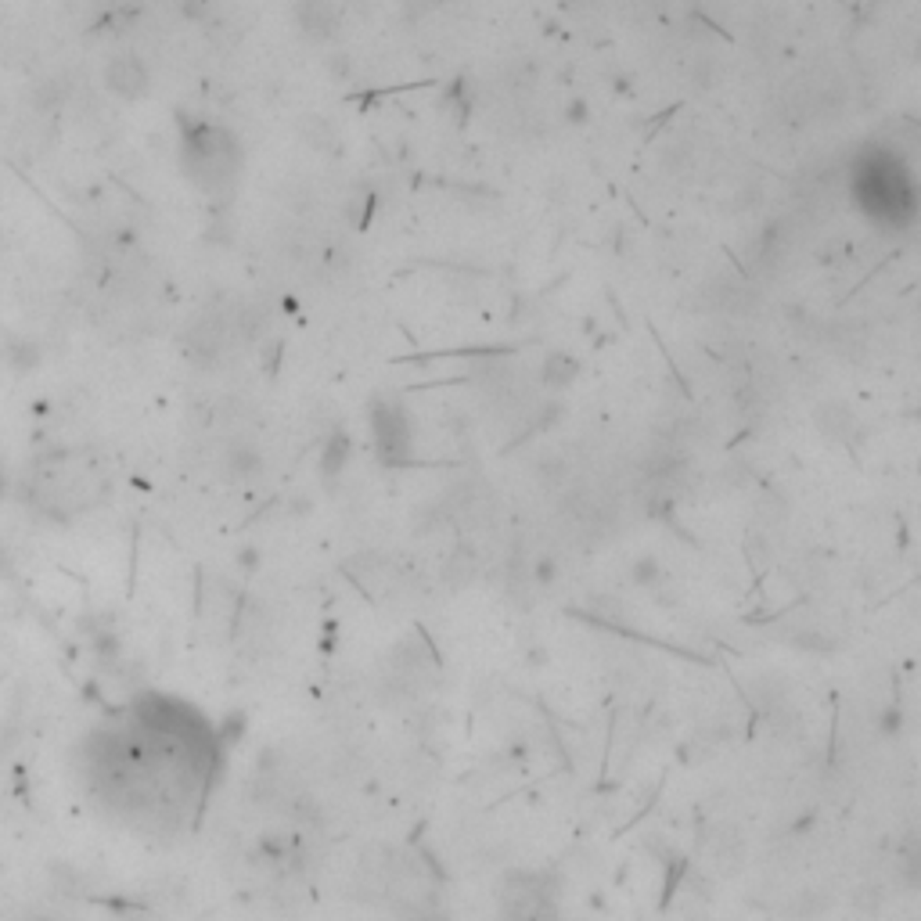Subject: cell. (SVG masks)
Masks as SVG:
<instances>
[{
    "instance_id": "cell-1",
    "label": "cell",
    "mask_w": 921,
    "mask_h": 921,
    "mask_svg": "<svg viewBox=\"0 0 921 921\" xmlns=\"http://www.w3.org/2000/svg\"><path fill=\"white\" fill-rule=\"evenodd\" d=\"M184 169L205 191H219L238 173V141L230 130L198 123L184 133Z\"/></svg>"
},
{
    "instance_id": "cell-2",
    "label": "cell",
    "mask_w": 921,
    "mask_h": 921,
    "mask_svg": "<svg viewBox=\"0 0 921 921\" xmlns=\"http://www.w3.org/2000/svg\"><path fill=\"white\" fill-rule=\"evenodd\" d=\"M371 439L382 465L400 469L414 460V421L410 410L396 400H374L371 403Z\"/></svg>"
},
{
    "instance_id": "cell-3",
    "label": "cell",
    "mask_w": 921,
    "mask_h": 921,
    "mask_svg": "<svg viewBox=\"0 0 921 921\" xmlns=\"http://www.w3.org/2000/svg\"><path fill=\"white\" fill-rule=\"evenodd\" d=\"M501 917L504 921H558L555 892L540 885L533 874H512L501 892Z\"/></svg>"
},
{
    "instance_id": "cell-4",
    "label": "cell",
    "mask_w": 921,
    "mask_h": 921,
    "mask_svg": "<svg viewBox=\"0 0 921 921\" xmlns=\"http://www.w3.org/2000/svg\"><path fill=\"white\" fill-rule=\"evenodd\" d=\"M105 87L119 98H141L148 94V69L137 55H116L108 65H105Z\"/></svg>"
},
{
    "instance_id": "cell-5",
    "label": "cell",
    "mask_w": 921,
    "mask_h": 921,
    "mask_svg": "<svg viewBox=\"0 0 921 921\" xmlns=\"http://www.w3.org/2000/svg\"><path fill=\"white\" fill-rule=\"evenodd\" d=\"M296 19H299V30L310 37V40H331L339 33V4L335 0H296Z\"/></svg>"
},
{
    "instance_id": "cell-6",
    "label": "cell",
    "mask_w": 921,
    "mask_h": 921,
    "mask_svg": "<svg viewBox=\"0 0 921 921\" xmlns=\"http://www.w3.org/2000/svg\"><path fill=\"white\" fill-rule=\"evenodd\" d=\"M813 421H817V428H821L828 439H835V443H849V439L860 432L856 414H853L842 400H828V403H821V407L813 410Z\"/></svg>"
},
{
    "instance_id": "cell-7",
    "label": "cell",
    "mask_w": 921,
    "mask_h": 921,
    "mask_svg": "<svg viewBox=\"0 0 921 921\" xmlns=\"http://www.w3.org/2000/svg\"><path fill=\"white\" fill-rule=\"evenodd\" d=\"M580 374H583V364H580L572 353H565V349L547 353V357H544V364H540V382H544L547 389H555V392L569 389Z\"/></svg>"
},
{
    "instance_id": "cell-8",
    "label": "cell",
    "mask_w": 921,
    "mask_h": 921,
    "mask_svg": "<svg viewBox=\"0 0 921 921\" xmlns=\"http://www.w3.org/2000/svg\"><path fill=\"white\" fill-rule=\"evenodd\" d=\"M443 576H446V583L450 587H469V583H476V576H479V558H476V551L469 547V544H460V547H453L450 555H446V565H443Z\"/></svg>"
},
{
    "instance_id": "cell-9",
    "label": "cell",
    "mask_w": 921,
    "mask_h": 921,
    "mask_svg": "<svg viewBox=\"0 0 921 921\" xmlns=\"http://www.w3.org/2000/svg\"><path fill=\"white\" fill-rule=\"evenodd\" d=\"M896 878L903 889H921V831H910L896 856Z\"/></svg>"
},
{
    "instance_id": "cell-10",
    "label": "cell",
    "mask_w": 921,
    "mask_h": 921,
    "mask_svg": "<svg viewBox=\"0 0 921 921\" xmlns=\"http://www.w3.org/2000/svg\"><path fill=\"white\" fill-rule=\"evenodd\" d=\"M713 864H717V871L720 874H735V871H742V864H745V842H742V835L738 831H724V835H717L713 839Z\"/></svg>"
},
{
    "instance_id": "cell-11",
    "label": "cell",
    "mask_w": 921,
    "mask_h": 921,
    "mask_svg": "<svg viewBox=\"0 0 921 921\" xmlns=\"http://www.w3.org/2000/svg\"><path fill=\"white\" fill-rule=\"evenodd\" d=\"M874 731H878V738H899V735L907 731V713H903V706H899V702H885V706L878 710V717H874Z\"/></svg>"
},
{
    "instance_id": "cell-12",
    "label": "cell",
    "mask_w": 921,
    "mask_h": 921,
    "mask_svg": "<svg viewBox=\"0 0 921 921\" xmlns=\"http://www.w3.org/2000/svg\"><path fill=\"white\" fill-rule=\"evenodd\" d=\"M349 450H353L349 435H346V432H335V435L328 439V446H324V476H335V472L346 469Z\"/></svg>"
},
{
    "instance_id": "cell-13",
    "label": "cell",
    "mask_w": 921,
    "mask_h": 921,
    "mask_svg": "<svg viewBox=\"0 0 921 921\" xmlns=\"http://www.w3.org/2000/svg\"><path fill=\"white\" fill-rule=\"evenodd\" d=\"M799 651H813V655H828V651H835V641L824 633V630H817V626H806V630H792V637H788Z\"/></svg>"
},
{
    "instance_id": "cell-14",
    "label": "cell",
    "mask_w": 921,
    "mask_h": 921,
    "mask_svg": "<svg viewBox=\"0 0 921 921\" xmlns=\"http://www.w3.org/2000/svg\"><path fill=\"white\" fill-rule=\"evenodd\" d=\"M558 576H562V565H558V558L555 555H537L533 558V565H529V583L533 587H555L558 583Z\"/></svg>"
},
{
    "instance_id": "cell-15",
    "label": "cell",
    "mask_w": 921,
    "mask_h": 921,
    "mask_svg": "<svg viewBox=\"0 0 921 921\" xmlns=\"http://www.w3.org/2000/svg\"><path fill=\"white\" fill-rule=\"evenodd\" d=\"M630 583H633V587H644V590L658 587V583H662V569H658V558H651V555H641V558L630 565Z\"/></svg>"
},
{
    "instance_id": "cell-16",
    "label": "cell",
    "mask_w": 921,
    "mask_h": 921,
    "mask_svg": "<svg viewBox=\"0 0 921 921\" xmlns=\"http://www.w3.org/2000/svg\"><path fill=\"white\" fill-rule=\"evenodd\" d=\"M824 907H828V899L817 896V889H803V892H796V903H788V914H792L796 921H810V917L821 914Z\"/></svg>"
},
{
    "instance_id": "cell-17",
    "label": "cell",
    "mask_w": 921,
    "mask_h": 921,
    "mask_svg": "<svg viewBox=\"0 0 921 921\" xmlns=\"http://www.w3.org/2000/svg\"><path fill=\"white\" fill-rule=\"evenodd\" d=\"M562 119H565L569 126H583V123H590V105H587V98H572V101L562 108Z\"/></svg>"
},
{
    "instance_id": "cell-18",
    "label": "cell",
    "mask_w": 921,
    "mask_h": 921,
    "mask_svg": "<svg viewBox=\"0 0 921 921\" xmlns=\"http://www.w3.org/2000/svg\"><path fill=\"white\" fill-rule=\"evenodd\" d=\"M310 141H314V148H331V144H335L331 123H324L321 116H314V119H310Z\"/></svg>"
},
{
    "instance_id": "cell-19",
    "label": "cell",
    "mask_w": 921,
    "mask_h": 921,
    "mask_svg": "<svg viewBox=\"0 0 921 921\" xmlns=\"http://www.w3.org/2000/svg\"><path fill=\"white\" fill-rule=\"evenodd\" d=\"M813 824H817V810H810L806 817L792 821V824H788V835H810V831H813Z\"/></svg>"
},
{
    "instance_id": "cell-20",
    "label": "cell",
    "mask_w": 921,
    "mask_h": 921,
    "mask_svg": "<svg viewBox=\"0 0 921 921\" xmlns=\"http://www.w3.org/2000/svg\"><path fill=\"white\" fill-rule=\"evenodd\" d=\"M529 662H533V666H544V662H547V651H544V648L529 651Z\"/></svg>"
}]
</instances>
